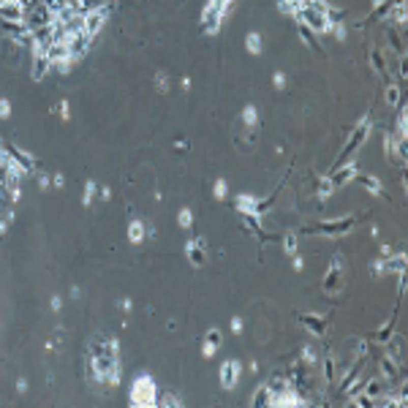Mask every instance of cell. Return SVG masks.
Returning a JSON list of instances; mask_svg holds the SVG:
<instances>
[{"label": "cell", "instance_id": "cell-2", "mask_svg": "<svg viewBox=\"0 0 408 408\" xmlns=\"http://www.w3.org/2000/svg\"><path fill=\"white\" fill-rule=\"evenodd\" d=\"M131 403L139 405V408L158 405V395H155V381L150 378V375H139V378L131 384Z\"/></svg>", "mask_w": 408, "mask_h": 408}, {"label": "cell", "instance_id": "cell-3", "mask_svg": "<svg viewBox=\"0 0 408 408\" xmlns=\"http://www.w3.org/2000/svg\"><path fill=\"white\" fill-rule=\"evenodd\" d=\"M229 6H231V0H210L201 11V27L207 30V33H218L226 11H229Z\"/></svg>", "mask_w": 408, "mask_h": 408}, {"label": "cell", "instance_id": "cell-10", "mask_svg": "<svg viewBox=\"0 0 408 408\" xmlns=\"http://www.w3.org/2000/svg\"><path fill=\"white\" fill-rule=\"evenodd\" d=\"M340 256H335V261L329 264V270H327V275H324V288L327 292H332V288H337L340 283H337V280H340Z\"/></svg>", "mask_w": 408, "mask_h": 408}, {"label": "cell", "instance_id": "cell-16", "mask_svg": "<svg viewBox=\"0 0 408 408\" xmlns=\"http://www.w3.org/2000/svg\"><path fill=\"white\" fill-rule=\"evenodd\" d=\"M354 174H357V169H354V166H343L340 171H335V177H332V185H343V183H346V180H351Z\"/></svg>", "mask_w": 408, "mask_h": 408}, {"label": "cell", "instance_id": "cell-22", "mask_svg": "<svg viewBox=\"0 0 408 408\" xmlns=\"http://www.w3.org/2000/svg\"><path fill=\"white\" fill-rule=\"evenodd\" d=\"M300 36L308 41V46L310 49H318V44H316V36H313V30L310 27H305V25H300Z\"/></svg>", "mask_w": 408, "mask_h": 408}, {"label": "cell", "instance_id": "cell-40", "mask_svg": "<svg viewBox=\"0 0 408 408\" xmlns=\"http://www.w3.org/2000/svg\"><path fill=\"white\" fill-rule=\"evenodd\" d=\"M272 82H275V88H283V84H286V76H283V74L278 71L275 76H272Z\"/></svg>", "mask_w": 408, "mask_h": 408}, {"label": "cell", "instance_id": "cell-21", "mask_svg": "<svg viewBox=\"0 0 408 408\" xmlns=\"http://www.w3.org/2000/svg\"><path fill=\"white\" fill-rule=\"evenodd\" d=\"M381 392H384V384H381V381H367V384H365V395H367V397H375V395H381Z\"/></svg>", "mask_w": 408, "mask_h": 408}, {"label": "cell", "instance_id": "cell-18", "mask_svg": "<svg viewBox=\"0 0 408 408\" xmlns=\"http://www.w3.org/2000/svg\"><path fill=\"white\" fill-rule=\"evenodd\" d=\"M242 123H245L248 128H253V125L258 123V112H256V106H245V109H242Z\"/></svg>", "mask_w": 408, "mask_h": 408}, {"label": "cell", "instance_id": "cell-7", "mask_svg": "<svg viewBox=\"0 0 408 408\" xmlns=\"http://www.w3.org/2000/svg\"><path fill=\"white\" fill-rule=\"evenodd\" d=\"M104 22H106V11H104V9L88 11V14H84V33L93 38L101 27H104Z\"/></svg>", "mask_w": 408, "mask_h": 408}, {"label": "cell", "instance_id": "cell-31", "mask_svg": "<svg viewBox=\"0 0 408 408\" xmlns=\"http://www.w3.org/2000/svg\"><path fill=\"white\" fill-rule=\"evenodd\" d=\"M332 180H321V183H318V196H329V193H332Z\"/></svg>", "mask_w": 408, "mask_h": 408}, {"label": "cell", "instance_id": "cell-36", "mask_svg": "<svg viewBox=\"0 0 408 408\" xmlns=\"http://www.w3.org/2000/svg\"><path fill=\"white\" fill-rule=\"evenodd\" d=\"M155 82H158V90H161V93H166V90H169V82H166V74H158V76H155Z\"/></svg>", "mask_w": 408, "mask_h": 408}, {"label": "cell", "instance_id": "cell-49", "mask_svg": "<svg viewBox=\"0 0 408 408\" xmlns=\"http://www.w3.org/2000/svg\"><path fill=\"white\" fill-rule=\"evenodd\" d=\"M17 389H19V392H25V389H27V381H22V378H19V381H17Z\"/></svg>", "mask_w": 408, "mask_h": 408}, {"label": "cell", "instance_id": "cell-43", "mask_svg": "<svg viewBox=\"0 0 408 408\" xmlns=\"http://www.w3.org/2000/svg\"><path fill=\"white\" fill-rule=\"evenodd\" d=\"M201 354H204V357H213V354H215V348L210 346V343H204V346H201Z\"/></svg>", "mask_w": 408, "mask_h": 408}, {"label": "cell", "instance_id": "cell-26", "mask_svg": "<svg viewBox=\"0 0 408 408\" xmlns=\"http://www.w3.org/2000/svg\"><path fill=\"white\" fill-rule=\"evenodd\" d=\"M283 248H286V253H297L300 242H297V237H294V234H286V237H283Z\"/></svg>", "mask_w": 408, "mask_h": 408}, {"label": "cell", "instance_id": "cell-4", "mask_svg": "<svg viewBox=\"0 0 408 408\" xmlns=\"http://www.w3.org/2000/svg\"><path fill=\"white\" fill-rule=\"evenodd\" d=\"M218 381H221L223 389H234L240 381V362H234V359H226L221 365V370H218Z\"/></svg>", "mask_w": 408, "mask_h": 408}, {"label": "cell", "instance_id": "cell-42", "mask_svg": "<svg viewBox=\"0 0 408 408\" xmlns=\"http://www.w3.org/2000/svg\"><path fill=\"white\" fill-rule=\"evenodd\" d=\"M68 114H71V112H68V101H63V104H60V117H63V120H68Z\"/></svg>", "mask_w": 408, "mask_h": 408}, {"label": "cell", "instance_id": "cell-17", "mask_svg": "<svg viewBox=\"0 0 408 408\" xmlns=\"http://www.w3.org/2000/svg\"><path fill=\"white\" fill-rule=\"evenodd\" d=\"M359 180H362V185L367 188V191H373L375 196H384V188H381V183L375 177H367V174H359Z\"/></svg>", "mask_w": 408, "mask_h": 408}, {"label": "cell", "instance_id": "cell-37", "mask_svg": "<svg viewBox=\"0 0 408 408\" xmlns=\"http://www.w3.org/2000/svg\"><path fill=\"white\" fill-rule=\"evenodd\" d=\"M11 114V104L6 98H0V117H9Z\"/></svg>", "mask_w": 408, "mask_h": 408}, {"label": "cell", "instance_id": "cell-32", "mask_svg": "<svg viewBox=\"0 0 408 408\" xmlns=\"http://www.w3.org/2000/svg\"><path fill=\"white\" fill-rule=\"evenodd\" d=\"M302 359H305L308 365H316V351H313V346H305V348H302Z\"/></svg>", "mask_w": 408, "mask_h": 408}, {"label": "cell", "instance_id": "cell-1", "mask_svg": "<svg viewBox=\"0 0 408 408\" xmlns=\"http://www.w3.org/2000/svg\"><path fill=\"white\" fill-rule=\"evenodd\" d=\"M90 367L101 384L120 381V362H117V340L109 335H96L90 340Z\"/></svg>", "mask_w": 408, "mask_h": 408}, {"label": "cell", "instance_id": "cell-25", "mask_svg": "<svg viewBox=\"0 0 408 408\" xmlns=\"http://www.w3.org/2000/svg\"><path fill=\"white\" fill-rule=\"evenodd\" d=\"M96 191H98V185L93 183V180H88V185H84V196H82V201H84V204H90V201H93V196H96Z\"/></svg>", "mask_w": 408, "mask_h": 408}, {"label": "cell", "instance_id": "cell-24", "mask_svg": "<svg viewBox=\"0 0 408 408\" xmlns=\"http://www.w3.org/2000/svg\"><path fill=\"white\" fill-rule=\"evenodd\" d=\"M204 343H210L213 348H218V346L223 343V335L218 332V329H210V332H207V340H204Z\"/></svg>", "mask_w": 408, "mask_h": 408}, {"label": "cell", "instance_id": "cell-14", "mask_svg": "<svg viewBox=\"0 0 408 408\" xmlns=\"http://www.w3.org/2000/svg\"><path fill=\"white\" fill-rule=\"evenodd\" d=\"M384 150H387V158H389V163H392V158H395V139H392V133H387V139H384ZM397 153L405 158V142H400Z\"/></svg>", "mask_w": 408, "mask_h": 408}, {"label": "cell", "instance_id": "cell-38", "mask_svg": "<svg viewBox=\"0 0 408 408\" xmlns=\"http://www.w3.org/2000/svg\"><path fill=\"white\" fill-rule=\"evenodd\" d=\"M354 405H373V397H367V395H357V397H354Z\"/></svg>", "mask_w": 408, "mask_h": 408}, {"label": "cell", "instance_id": "cell-34", "mask_svg": "<svg viewBox=\"0 0 408 408\" xmlns=\"http://www.w3.org/2000/svg\"><path fill=\"white\" fill-rule=\"evenodd\" d=\"M158 403H161V405H180V397H177V395H166V397H161Z\"/></svg>", "mask_w": 408, "mask_h": 408}, {"label": "cell", "instance_id": "cell-27", "mask_svg": "<svg viewBox=\"0 0 408 408\" xmlns=\"http://www.w3.org/2000/svg\"><path fill=\"white\" fill-rule=\"evenodd\" d=\"M387 270L389 272H403L405 270V256H397L395 261H387Z\"/></svg>", "mask_w": 408, "mask_h": 408}, {"label": "cell", "instance_id": "cell-19", "mask_svg": "<svg viewBox=\"0 0 408 408\" xmlns=\"http://www.w3.org/2000/svg\"><path fill=\"white\" fill-rule=\"evenodd\" d=\"M302 321H305V324H310L313 332H321V329H324V318H321V316H310V313H308V316H302Z\"/></svg>", "mask_w": 408, "mask_h": 408}, {"label": "cell", "instance_id": "cell-39", "mask_svg": "<svg viewBox=\"0 0 408 408\" xmlns=\"http://www.w3.org/2000/svg\"><path fill=\"white\" fill-rule=\"evenodd\" d=\"M381 367H384V375H395V362L384 359V362H381Z\"/></svg>", "mask_w": 408, "mask_h": 408}, {"label": "cell", "instance_id": "cell-5", "mask_svg": "<svg viewBox=\"0 0 408 408\" xmlns=\"http://www.w3.org/2000/svg\"><path fill=\"white\" fill-rule=\"evenodd\" d=\"M25 6L19 3V0H6V3H0V19L6 22H25Z\"/></svg>", "mask_w": 408, "mask_h": 408}, {"label": "cell", "instance_id": "cell-12", "mask_svg": "<svg viewBox=\"0 0 408 408\" xmlns=\"http://www.w3.org/2000/svg\"><path fill=\"white\" fill-rule=\"evenodd\" d=\"M256 207H258V201H256L250 193L237 196V210H240L242 215H256Z\"/></svg>", "mask_w": 408, "mask_h": 408}, {"label": "cell", "instance_id": "cell-20", "mask_svg": "<svg viewBox=\"0 0 408 408\" xmlns=\"http://www.w3.org/2000/svg\"><path fill=\"white\" fill-rule=\"evenodd\" d=\"M387 104L389 106L400 104V88H397V84H389V88H387Z\"/></svg>", "mask_w": 408, "mask_h": 408}, {"label": "cell", "instance_id": "cell-6", "mask_svg": "<svg viewBox=\"0 0 408 408\" xmlns=\"http://www.w3.org/2000/svg\"><path fill=\"white\" fill-rule=\"evenodd\" d=\"M367 125H370V123H367V117H365V120L351 131V139L346 142V147H343V155H354L359 147H362V142L367 139Z\"/></svg>", "mask_w": 408, "mask_h": 408}, {"label": "cell", "instance_id": "cell-47", "mask_svg": "<svg viewBox=\"0 0 408 408\" xmlns=\"http://www.w3.org/2000/svg\"><path fill=\"white\" fill-rule=\"evenodd\" d=\"M49 185V177H38V188H46Z\"/></svg>", "mask_w": 408, "mask_h": 408}, {"label": "cell", "instance_id": "cell-28", "mask_svg": "<svg viewBox=\"0 0 408 408\" xmlns=\"http://www.w3.org/2000/svg\"><path fill=\"white\" fill-rule=\"evenodd\" d=\"M177 221H180V226H183V229H188V226H191L193 223V213H191V210H180V218H177Z\"/></svg>", "mask_w": 408, "mask_h": 408}, {"label": "cell", "instance_id": "cell-48", "mask_svg": "<svg viewBox=\"0 0 408 408\" xmlns=\"http://www.w3.org/2000/svg\"><path fill=\"white\" fill-rule=\"evenodd\" d=\"M302 267H305V264H302V258H300V256H294V270H302Z\"/></svg>", "mask_w": 408, "mask_h": 408}, {"label": "cell", "instance_id": "cell-11", "mask_svg": "<svg viewBox=\"0 0 408 408\" xmlns=\"http://www.w3.org/2000/svg\"><path fill=\"white\" fill-rule=\"evenodd\" d=\"M185 253H188V258H191V264L201 267L204 264V242L201 240H188Z\"/></svg>", "mask_w": 408, "mask_h": 408}, {"label": "cell", "instance_id": "cell-35", "mask_svg": "<svg viewBox=\"0 0 408 408\" xmlns=\"http://www.w3.org/2000/svg\"><path fill=\"white\" fill-rule=\"evenodd\" d=\"M370 57H373V63H375V71L384 74V60H381V54H378V52H370Z\"/></svg>", "mask_w": 408, "mask_h": 408}, {"label": "cell", "instance_id": "cell-46", "mask_svg": "<svg viewBox=\"0 0 408 408\" xmlns=\"http://www.w3.org/2000/svg\"><path fill=\"white\" fill-rule=\"evenodd\" d=\"M52 183L57 185V188H63V183H66V180H63V174H54V177H52Z\"/></svg>", "mask_w": 408, "mask_h": 408}, {"label": "cell", "instance_id": "cell-45", "mask_svg": "<svg viewBox=\"0 0 408 408\" xmlns=\"http://www.w3.org/2000/svg\"><path fill=\"white\" fill-rule=\"evenodd\" d=\"M63 308V300L60 297H52V310H60Z\"/></svg>", "mask_w": 408, "mask_h": 408}, {"label": "cell", "instance_id": "cell-29", "mask_svg": "<svg viewBox=\"0 0 408 408\" xmlns=\"http://www.w3.org/2000/svg\"><path fill=\"white\" fill-rule=\"evenodd\" d=\"M41 3L46 6V9H49L52 14H57V11H63L66 9V0H41Z\"/></svg>", "mask_w": 408, "mask_h": 408}, {"label": "cell", "instance_id": "cell-33", "mask_svg": "<svg viewBox=\"0 0 408 408\" xmlns=\"http://www.w3.org/2000/svg\"><path fill=\"white\" fill-rule=\"evenodd\" d=\"M213 191H215V196H218V199H223V196H226V191H229V185H226V180H218Z\"/></svg>", "mask_w": 408, "mask_h": 408}, {"label": "cell", "instance_id": "cell-50", "mask_svg": "<svg viewBox=\"0 0 408 408\" xmlns=\"http://www.w3.org/2000/svg\"><path fill=\"white\" fill-rule=\"evenodd\" d=\"M384 3V0H373V6H375V9H378V6Z\"/></svg>", "mask_w": 408, "mask_h": 408}, {"label": "cell", "instance_id": "cell-41", "mask_svg": "<svg viewBox=\"0 0 408 408\" xmlns=\"http://www.w3.org/2000/svg\"><path fill=\"white\" fill-rule=\"evenodd\" d=\"M231 332H242V318H237V316L231 318Z\"/></svg>", "mask_w": 408, "mask_h": 408}, {"label": "cell", "instance_id": "cell-15", "mask_svg": "<svg viewBox=\"0 0 408 408\" xmlns=\"http://www.w3.org/2000/svg\"><path fill=\"white\" fill-rule=\"evenodd\" d=\"M245 46H248V52H250V54H261V49H264L261 36H258V33H248V38H245Z\"/></svg>", "mask_w": 408, "mask_h": 408}, {"label": "cell", "instance_id": "cell-13", "mask_svg": "<svg viewBox=\"0 0 408 408\" xmlns=\"http://www.w3.org/2000/svg\"><path fill=\"white\" fill-rule=\"evenodd\" d=\"M144 234H147V229H144L142 221H131V223H128V240H131V242H142Z\"/></svg>", "mask_w": 408, "mask_h": 408}, {"label": "cell", "instance_id": "cell-8", "mask_svg": "<svg viewBox=\"0 0 408 408\" xmlns=\"http://www.w3.org/2000/svg\"><path fill=\"white\" fill-rule=\"evenodd\" d=\"M351 218H343V221H337V223H318V226H310L308 231H324V234H343V231H348L351 229Z\"/></svg>", "mask_w": 408, "mask_h": 408}, {"label": "cell", "instance_id": "cell-23", "mask_svg": "<svg viewBox=\"0 0 408 408\" xmlns=\"http://www.w3.org/2000/svg\"><path fill=\"white\" fill-rule=\"evenodd\" d=\"M405 131H408V120H405V109H400L397 114V136L405 139Z\"/></svg>", "mask_w": 408, "mask_h": 408}, {"label": "cell", "instance_id": "cell-9", "mask_svg": "<svg viewBox=\"0 0 408 408\" xmlns=\"http://www.w3.org/2000/svg\"><path fill=\"white\" fill-rule=\"evenodd\" d=\"M49 66H52V60L46 57V52H33V79L36 82L44 79V74L49 71Z\"/></svg>", "mask_w": 408, "mask_h": 408}, {"label": "cell", "instance_id": "cell-44", "mask_svg": "<svg viewBox=\"0 0 408 408\" xmlns=\"http://www.w3.org/2000/svg\"><path fill=\"white\" fill-rule=\"evenodd\" d=\"M101 199H104V201H109V199H112V191H109V188H101Z\"/></svg>", "mask_w": 408, "mask_h": 408}, {"label": "cell", "instance_id": "cell-30", "mask_svg": "<svg viewBox=\"0 0 408 408\" xmlns=\"http://www.w3.org/2000/svg\"><path fill=\"white\" fill-rule=\"evenodd\" d=\"M395 22H397V25H403V22H405V0H400V3L395 6Z\"/></svg>", "mask_w": 408, "mask_h": 408}]
</instances>
